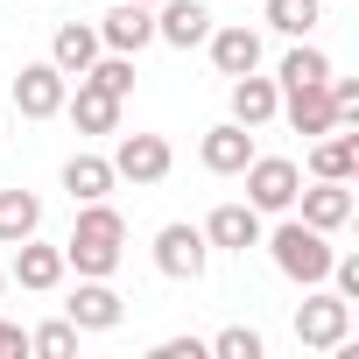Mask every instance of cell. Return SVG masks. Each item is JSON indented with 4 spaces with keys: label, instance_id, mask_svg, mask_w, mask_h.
<instances>
[{
    "label": "cell",
    "instance_id": "cell-1",
    "mask_svg": "<svg viewBox=\"0 0 359 359\" xmlns=\"http://www.w3.org/2000/svg\"><path fill=\"white\" fill-rule=\"evenodd\" d=\"M120 254H127V219H120L106 198H99V205H78V226H71V240H64V268H78V275H113Z\"/></svg>",
    "mask_w": 359,
    "mask_h": 359
},
{
    "label": "cell",
    "instance_id": "cell-2",
    "mask_svg": "<svg viewBox=\"0 0 359 359\" xmlns=\"http://www.w3.org/2000/svg\"><path fill=\"white\" fill-rule=\"evenodd\" d=\"M261 247H268L275 268H282L289 282H303V289H317V282L331 275V233H317V226H303V219H282L275 233H261Z\"/></svg>",
    "mask_w": 359,
    "mask_h": 359
},
{
    "label": "cell",
    "instance_id": "cell-3",
    "mask_svg": "<svg viewBox=\"0 0 359 359\" xmlns=\"http://www.w3.org/2000/svg\"><path fill=\"white\" fill-rule=\"evenodd\" d=\"M296 338H303L310 352H338V345L352 338V303L317 282V289L303 296V310H296Z\"/></svg>",
    "mask_w": 359,
    "mask_h": 359
},
{
    "label": "cell",
    "instance_id": "cell-4",
    "mask_svg": "<svg viewBox=\"0 0 359 359\" xmlns=\"http://www.w3.org/2000/svg\"><path fill=\"white\" fill-rule=\"evenodd\" d=\"M240 176H247V205H254V212H296L303 169H296L289 155H254Z\"/></svg>",
    "mask_w": 359,
    "mask_h": 359
},
{
    "label": "cell",
    "instance_id": "cell-5",
    "mask_svg": "<svg viewBox=\"0 0 359 359\" xmlns=\"http://www.w3.org/2000/svg\"><path fill=\"white\" fill-rule=\"evenodd\" d=\"M106 162H113V176H120V184H162L176 155H169V141H162V134H120Z\"/></svg>",
    "mask_w": 359,
    "mask_h": 359
},
{
    "label": "cell",
    "instance_id": "cell-6",
    "mask_svg": "<svg viewBox=\"0 0 359 359\" xmlns=\"http://www.w3.org/2000/svg\"><path fill=\"white\" fill-rule=\"evenodd\" d=\"M64 92H71V78H64L57 64H22V78H15V113H22V120H57V113H64Z\"/></svg>",
    "mask_w": 359,
    "mask_h": 359
},
{
    "label": "cell",
    "instance_id": "cell-7",
    "mask_svg": "<svg viewBox=\"0 0 359 359\" xmlns=\"http://www.w3.org/2000/svg\"><path fill=\"white\" fill-rule=\"evenodd\" d=\"M64 317H71L78 331H113V324L127 317V303H120V289H113L106 275H78V289H71Z\"/></svg>",
    "mask_w": 359,
    "mask_h": 359
},
{
    "label": "cell",
    "instance_id": "cell-8",
    "mask_svg": "<svg viewBox=\"0 0 359 359\" xmlns=\"http://www.w3.org/2000/svg\"><path fill=\"white\" fill-rule=\"evenodd\" d=\"M205 261H212V247H205L198 226H162V233H155V268H162L169 282H198Z\"/></svg>",
    "mask_w": 359,
    "mask_h": 359
},
{
    "label": "cell",
    "instance_id": "cell-9",
    "mask_svg": "<svg viewBox=\"0 0 359 359\" xmlns=\"http://www.w3.org/2000/svg\"><path fill=\"white\" fill-rule=\"evenodd\" d=\"M92 29H99V50L141 57V50L155 43V8H141V0H120V8H113V15H99Z\"/></svg>",
    "mask_w": 359,
    "mask_h": 359
},
{
    "label": "cell",
    "instance_id": "cell-10",
    "mask_svg": "<svg viewBox=\"0 0 359 359\" xmlns=\"http://www.w3.org/2000/svg\"><path fill=\"white\" fill-rule=\"evenodd\" d=\"M205 36H212V8H205V0H155V43L198 50Z\"/></svg>",
    "mask_w": 359,
    "mask_h": 359
},
{
    "label": "cell",
    "instance_id": "cell-11",
    "mask_svg": "<svg viewBox=\"0 0 359 359\" xmlns=\"http://www.w3.org/2000/svg\"><path fill=\"white\" fill-rule=\"evenodd\" d=\"M296 205H303V226L317 233L352 226V184H338V176H310V191H296Z\"/></svg>",
    "mask_w": 359,
    "mask_h": 359
},
{
    "label": "cell",
    "instance_id": "cell-12",
    "mask_svg": "<svg viewBox=\"0 0 359 359\" xmlns=\"http://www.w3.org/2000/svg\"><path fill=\"white\" fill-rule=\"evenodd\" d=\"M198 233H205V247H219V254H247V247H261V212H254V205H212V219H205Z\"/></svg>",
    "mask_w": 359,
    "mask_h": 359
},
{
    "label": "cell",
    "instance_id": "cell-13",
    "mask_svg": "<svg viewBox=\"0 0 359 359\" xmlns=\"http://www.w3.org/2000/svg\"><path fill=\"white\" fill-rule=\"evenodd\" d=\"M205 43H212V64H219V78H240V71H261V36H254L247 22H226V29H212Z\"/></svg>",
    "mask_w": 359,
    "mask_h": 359
},
{
    "label": "cell",
    "instance_id": "cell-14",
    "mask_svg": "<svg viewBox=\"0 0 359 359\" xmlns=\"http://www.w3.org/2000/svg\"><path fill=\"white\" fill-rule=\"evenodd\" d=\"M275 113H282V85L261 78V71H240V78H233V120H240V127H268Z\"/></svg>",
    "mask_w": 359,
    "mask_h": 359
},
{
    "label": "cell",
    "instance_id": "cell-15",
    "mask_svg": "<svg viewBox=\"0 0 359 359\" xmlns=\"http://www.w3.org/2000/svg\"><path fill=\"white\" fill-rule=\"evenodd\" d=\"M282 113H289V127H296L303 141H317V134H331V127H338V113H331V92H324V85H289V92H282Z\"/></svg>",
    "mask_w": 359,
    "mask_h": 359
},
{
    "label": "cell",
    "instance_id": "cell-16",
    "mask_svg": "<svg viewBox=\"0 0 359 359\" xmlns=\"http://www.w3.org/2000/svg\"><path fill=\"white\" fill-rule=\"evenodd\" d=\"M64 113H71L78 134H113V127H120V99L99 92L92 78H78V92H64Z\"/></svg>",
    "mask_w": 359,
    "mask_h": 359
},
{
    "label": "cell",
    "instance_id": "cell-17",
    "mask_svg": "<svg viewBox=\"0 0 359 359\" xmlns=\"http://www.w3.org/2000/svg\"><path fill=\"white\" fill-rule=\"evenodd\" d=\"M198 155H205V169H212V176H240V169L254 162V127L226 120V127H212V134H205V148H198Z\"/></svg>",
    "mask_w": 359,
    "mask_h": 359
},
{
    "label": "cell",
    "instance_id": "cell-18",
    "mask_svg": "<svg viewBox=\"0 0 359 359\" xmlns=\"http://www.w3.org/2000/svg\"><path fill=\"white\" fill-rule=\"evenodd\" d=\"M8 275H15L22 289H36V296H43V289H57V282H64V247H43V240L29 233V240H15V268H8Z\"/></svg>",
    "mask_w": 359,
    "mask_h": 359
},
{
    "label": "cell",
    "instance_id": "cell-19",
    "mask_svg": "<svg viewBox=\"0 0 359 359\" xmlns=\"http://www.w3.org/2000/svg\"><path fill=\"white\" fill-rule=\"evenodd\" d=\"M352 169H359V134L352 127H331L310 141V176H338V184H352Z\"/></svg>",
    "mask_w": 359,
    "mask_h": 359
},
{
    "label": "cell",
    "instance_id": "cell-20",
    "mask_svg": "<svg viewBox=\"0 0 359 359\" xmlns=\"http://www.w3.org/2000/svg\"><path fill=\"white\" fill-rule=\"evenodd\" d=\"M92 57H99V29H92V22H64V29L50 36V64H57L64 78H85Z\"/></svg>",
    "mask_w": 359,
    "mask_h": 359
},
{
    "label": "cell",
    "instance_id": "cell-21",
    "mask_svg": "<svg viewBox=\"0 0 359 359\" xmlns=\"http://www.w3.org/2000/svg\"><path fill=\"white\" fill-rule=\"evenodd\" d=\"M113 162L106 155H71L64 162V191H71V205H99V198H113Z\"/></svg>",
    "mask_w": 359,
    "mask_h": 359
},
{
    "label": "cell",
    "instance_id": "cell-22",
    "mask_svg": "<svg viewBox=\"0 0 359 359\" xmlns=\"http://www.w3.org/2000/svg\"><path fill=\"white\" fill-rule=\"evenodd\" d=\"M29 233H43V198L36 191H0V247H15Z\"/></svg>",
    "mask_w": 359,
    "mask_h": 359
},
{
    "label": "cell",
    "instance_id": "cell-23",
    "mask_svg": "<svg viewBox=\"0 0 359 359\" xmlns=\"http://www.w3.org/2000/svg\"><path fill=\"white\" fill-rule=\"evenodd\" d=\"M324 78H331V57H324L310 36H303V43L282 57V71H275V85H282V92H289V85H324Z\"/></svg>",
    "mask_w": 359,
    "mask_h": 359
},
{
    "label": "cell",
    "instance_id": "cell-24",
    "mask_svg": "<svg viewBox=\"0 0 359 359\" xmlns=\"http://www.w3.org/2000/svg\"><path fill=\"white\" fill-rule=\"evenodd\" d=\"M85 78H92V85H99V92H113V99H120V106H127V99H134V57H120V50H99V57H92V71H85Z\"/></svg>",
    "mask_w": 359,
    "mask_h": 359
},
{
    "label": "cell",
    "instance_id": "cell-25",
    "mask_svg": "<svg viewBox=\"0 0 359 359\" xmlns=\"http://www.w3.org/2000/svg\"><path fill=\"white\" fill-rule=\"evenodd\" d=\"M317 22H324V0H268V29H282V36H296V43H303Z\"/></svg>",
    "mask_w": 359,
    "mask_h": 359
},
{
    "label": "cell",
    "instance_id": "cell-26",
    "mask_svg": "<svg viewBox=\"0 0 359 359\" xmlns=\"http://www.w3.org/2000/svg\"><path fill=\"white\" fill-rule=\"evenodd\" d=\"M29 352H43V359H71V352H78V324H71V317L36 324V331H29Z\"/></svg>",
    "mask_w": 359,
    "mask_h": 359
},
{
    "label": "cell",
    "instance_id": "cell-27",
    "mask_svg": "<svg viewBox=\"0 0 359 359\" xmlns=\"http://www.w3.org/2000/svg\"><path fill=\"white\" fill-rule=\"evenodd\" d=\"M205 352H219V359H261L268 345H261V331H247V324H226V331H219Z\"/></svg>",
    "mask_w": 359,
    "mask_h": 359
},
{
    "label": "cell",
    "instance_id": "cell-28",
    "mask_svg": "<svg viewBox=\"0 0 359 359\" xmlns=\"http://www.w3.org/2000/svg\"><path fill=\"white\" fill-rule=\"evenodd\" d=\"M324 92H331L338 127H359V85H352V78H324Z\"/></svg>",
    "mask_w": 359,
    "mask_h": 359
},
{
    "label": "cell",
    "instance_id": "cell-29",
    "mask_svg": "<svg viewBox=\"0 0 359 359\" xmlns=\"http://www.w3.org/2000/svg\"><path fill=\"white\" fill-rule=\"evenodd\" d=\"M345 303H359V254H331V275H324Z\"/></svg>",
    "mask_w": 359,
    "mask_h": 359
},
{
    "label": "cell",
    "instance_id": "cell-30",
    "mask_svg": "<svg viewBox=\"0 0 359 359\" xmlns=\"http://www.w3.org/2000/svg\"><path fill=\"white\" fill-rule=\"evenodd\" d=\"M155 359H205V338H162Z\"/></svg>",
    "mask_w": 359,
    "mask_h": 359
},
{
    "label": "cell",
    "instance_id": "cell-31",
    "mask_svg": "<svg viewBox=\"0 0 359 359\" xmlns=\"http://www.w3.org/2000/svg\"><path fill=\"white\" fill-rule=\"evenodd\" d=\"M22 352H29V331L0 317V359H22Z\"/></svg>",
    "mask_w": 359,
    "mask_h": 359
},
{
    "label": "cell",
    "instance_id": "cell-32",
    "mask_svg": "<svg viewBox=\"0 0 359 359\" xmlns=\"http://www.w3.org/2000/svg\"><path fill=\"white\" fill-rule=\"evenodd\" d=\"M141 8H155V0H141Z\"/></svg>",
    "mask_w": 359,
    "mask_h": 359
},
{
    "label": "cell",
    "instance_id": "cell-33",
    "mask_svg": "<svg viewBox=\"0 0 359 359\" xmlns=\"http://www.w3.org/2000/svg\"><path fill=\"white\" fill-rule=\"evenodd\" d=\"M0 282H8V268H0Z\"/></svg>",
    "mask_w": 359,
    "mask_h": 359
}]
</instances>
